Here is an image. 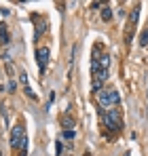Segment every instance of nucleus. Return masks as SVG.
Here are the masks:
<instances>
[{
    "instance_id": "6",
    "label": "nucleus",
    "mask_w": 148,
    "mask_h": 156,
    "mask_svg": "<svg viewBox=\"0 0 148 156\" xmlns=\"http://www.w3.org/2000/svg\"><path fill=\"white\" fill-rule=\"evenodd\" d=\"M0 42H2V44L9 42V32L4 30V26H0Z\"/></svg>"
},
{
    "instance_id": "11",
    "label": "nucleus",
    "mask_w": 148,
    "mask_h": 156,
    "mask_svg": "<svg viewBox=\"0 0 148 156\" xmlns=\"http://www.w3.org/2000/svg\"><path fill=\"white\" fill-rule=\"evenodd\" d=\"M85 156H89V152H85Z\"/></svg>"
},
{
    "instance_id": "9",
    "label": "nucleus",
    "mask_w": 148,
    "mask_h": 156,
    "mask_svg": "<svg viewBox=\"0 0 148 156\" xmlns=\"http://www.w3.org/2000/svg\"><path fill=\"white\" fill-rule=\"evenodd\" d=\"M74 135H76V133H74L72 129H68V131H64V139H74Z\"/></svg>"
},
{
    "instance_id": "13",
    "label": "nucleus",
    "mask_w": 148,
    "mask_h": 156,
    "mask_svg": "<svg viewBox=\"0 0 148 156\" xmlns=\"http://www.w3.org/2000/svg\"><path fill=\"white\" fill-rule=\"evenodd\" d=\"M146 32H148V26H146Z\"/></svg>"
},
{
    "instance_id": "1",
    "label": "nucleus",
    "mask_w": 148,
    "mask_h": 156,
    "mask_svg": "<svg viewBox=\"0 0 148 156\" xmlns=\"http://www.w3.org/2000/svg\"><path fill=\"white\" fill-rule=\"evenodd\" d=\"M102 116H104V125L108 127L110 131H121L123 127V118H121V110L119 108H108V114L102 110Z\"/></svg>"
},
{
    "instance_id": "5",
    "label": "nucleus",
    "mask_w": 148,
    "mask_h": 156,
    "mask_svg": "<svg viewBox=\"0 0 148 156\" xmlns=\"http://www.w3.org/2000/svg\"><path fill=\"white\" fill-rule=\"evenodd\" d=\"M102 19H104V21H110V19H112V9H110V6H104V11H102Z\"/></svg>"
},
{
    "instance_id": "10",
    "label": "nucleus",
    "mask_w": 148,
    "mask_h": 156,
    "mask_svg": "<svg viewBox=\"0 0 148 156\" xmlns=\"http://www.w3.org/2000/svg\"><path fill=\"white\" fill-rule=\"evenodd\" d=\"M61 150H64V146H61V141H57V144H55V154L59 156V154H61Z\"/></svg>"
},
{
    "instance_id": "8",
    "label": "nucleus",
    "mask_w": 148,
    "mask_h": 156,
    "mask_svg": "<svg viewBox=\"0 0 148 156\" xmlns=\"http://www.w3.org/2000/svg\"><path fill=\"white\" fill-rule=\"evenodd\" d=\"M140 44H142V47L148 44V32H142V34H140Z\"/></svg>"
},
{
    "instance_id": "3",
    "label": "nucleus",
    "mask_w": 148,
    "mask_h": 156,
    "mask_svg": "<svg viewBox=\"0 0 148 156\" xmlns=\"http://www.w3.org/2000/svg\"><path fill=\"white\" fill-rule=\"evenodd\" d=\"M24 146V150H25V131L21 125H15L13 127V131H11V148H21Z\"/></svg>"
},
{
    "instance_id": "4",
    "label": "nucleus",
    "mask_w": 148,
    "mask_h": 156,
    "mask_svg": "<svg viewBox=\"0 0 148 156\" xmlns=\"http://www.w3.org/2000/svg\"><path fill=\"white\" fill-rule=\"evenodd\" d=\"M36 61H38V70H40V74H45L47 63H49V49H47V47H40V49L36 51Z\"/></svg>"
},
{
    "instance_id": "12",
    "label": "nucleus",
    "mask_w": 148,
    "mask_h": 156,
    "mask_svg": "<svg viewBox=\"0 0 148 156\" xmlns=\"http://www.w3.org/2000/svg\"><path fill=\"white\" fill-rule=\"evenodd\" d=\"M125 156H131V154H129V152H127V154H125Z\"/></svg>"
},
{
    "instance_id": "7",
    "label": "nucleus",
    "mask_w": 148,
    "mask_h": 156,
    "mask_svg": "<svg viewBox=\"0 0 148 156\" xmlns=\"http://www.w3.org/2000/svg\"><path fill=\"white\" fill-rule=\"evenodd\" d=\"M61 125H64V127H66V131H68L70 127H74V120L70 118V116H64V118H61Z\"/></svg>"
},
{
    "instance_id": "14",
    "label": "nucleus",
    "mask_w": 148,
    "mask_h": 156,
    "mask_svg": "<svg viewBox=\"0 0 148 156\" xmlns=\"http://www.w3.org/2000/svg\"><path fill=\"white\" fill-rule=\"evenodd\" d=\"M146 97H148V93H146Z\"/></svg>"
},
{
    "instance_id": "2",
    "label": "nucleus",
    "mask_w": 148,
    "mask_h": 156,
    "mask_svg": "<svg viewBox=\"0 0 148 156\" xmlns=\"http://www.w3.org/2000/svg\"><path fill=\"white\" fill-rule=\"evenodd\" d=\"M98 101L102 108H117L121 104V95H119V91H99Z\"/></svg>"
}]
</instances>
